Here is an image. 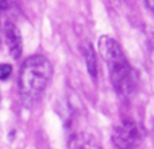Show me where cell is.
I'll use <instances>...</instances> for the list:
<instances>
[{"label": "cell", "instance_id": "obj_1", "mask_svg": "<svg viewBox=\"0 0 154 149\" xmlns=\"http://www.w3.org/2000/svg\"><path fill=\"white\" fill-rule=\"evenodd\" d=\"M99 52L107 64L115 91L120 96L133 94L137 87V74L119 43L108 35H103L99 38Z\"/></svg>", "mask_w": 154, "mask_h": 149}, {"label": "cell", "instance_id": "obj_2", "mask_svg": "<svg viewBox=\"0 0 154 149\" xmlns=\"http://www.w3.org/2000/svg\"><path fill=\"white\" fill-rule=\"evenodd\" d=\"M53 73L51 64L42 54H34L23 62L19 73V92L26 106L41 98Z\"/></svg>", "mask_w": 154, "mask_h": 149}, {"label": "cell", "instance_id": "obj_3", "mask_svg": "<svg viewBox=\"0 0 154 149\" xmlns=\"http://www.w3.org/2000/svg\"><path fill=\"white\" fill-rule=\"evenodd\" d=\"M142 129L134 121L123 119L114 128L112 142L119 149H134L142 141Z\"/></svg>", "mask_w": 154, "mask_h": 149}, {"label": "cell", "instance_id": "obj_4", "mask_svg": "<svg viewBox=\"0 0 154 149\" xmlns=\"http://www.w3.org/2000/svg\"><path fill=\"white\" fill-rule=\"evenodd\" d=\"M4 35H5V40H7L11 56H12L14 59H19L22 54V49H23V45H22V35H20L19 29L14 23L7 22L4 26Z\"/></svg>", "mask_w": 154, "mask_h": 149}, {"label": "cell", "instance_id": "obj_5", "mask_svg": "<svg viewBox=\"0 0 154 149\" xmlns=\"http://www.w3.org/2000/svg\"><path fill=\"white\" fill-rule=\"evenodd\" d=\"M70 149H103L89 134L79 133L72 137L69 142Z\"/></svg>", "mask_w": 154, "mask_h": 149}, {"label": "cell", "instance_id": "obj_6", "mask_svg": "<svg viewBox=\"0 0 154 149\" xmlns=\"http://www.w3.org/2000/svg\"><path fill=\"white\" fill-rule=\"evenodd\" d=\"M85 59H87V64H88V71H89L91 76L92 77H96L97 74V67H96V57L93 54V50L92 49H88L85 52Z\"/></svg>", "mask_w": 154, "mask_h": 149}, {"label": "cell", "instance_id": "obj_7", "mask_svg": "<svg viewBox=\"0 0 154 149\" xmlns=\"http://www.w3.org/2000/svg\"><path fill=\"white\" fill-rule=\"evenodd\" d=\"M12 72V67L8 64H0V80H5Z\"/></svg>", "mask_w": 154, "mask_h": 149}, {"label": "cell", "instance_id": "obj_8", "mask_svg": "<svg viewBox=\"0 0 154 149\" xmlns=\"http://www.w3.org/2000/svg\"><path fill=\"white\" fill-rule=\"evenodd\" d=\"M145 5H146V7L154 14V2H146V3H145Z\"/></svg>", "mask_w": 154, "mask_h": 149}, {"label": "cell", "instance_id": "obj_9", "mask_svg": "<svg viewBox=\"0 0 154 149\" xmlns=\"http://www.w3.org/2000/svg\"><path fill=\"white\" fill-rule=\"evenodd\" d=\"M0 42H2V37H0Z\"/></svg>", "mask_w": 154, "mask_h": 149}]
</instances>
